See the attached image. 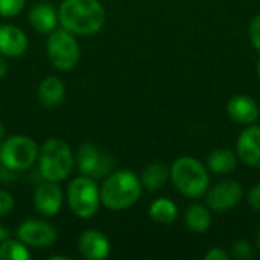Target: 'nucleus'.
Here are the masks:
<instances>
[{
  "instance_id": "nucleus-1",
  "label": "nucleus",
  "mask_w": 260,
  "mask_h": 260,
  "mask_svg": "<svg viewBox=\"0 0 260 260\" xmlns=\"http://www.w3.org/2000/svg\"><path fill=\"white\" fill-rule=\"evenodd\" d=\"M59 20L66 30L78 35L96 34L105 23V11L98 0H64Z\"/></svg>"
},
{
  "instance_id": "nucleus-2",
  "label": "nucleus",
  "mask_w": 260,
  "mask_h": 260,
  "mask_svg": "<svg viewBox=\"0 0 260 260\" xmlns=\"http://www.w3.org/2000/svg\"><path fill=\"white\" fill-rule=\"evenodd\" d=\"M140 195L142 181L131 171H119L113 174L101 189V200L111 210L131 207L139 201Z\"/></svg>"
},
{
  "instance_id": "nucleus-3",
  "label": "nucleus",
  "mask_w": 260,
  "mask_h": 260,
  "mask_svg": "<svg viewBox=\"0 0 260 260\" xmlns=\"http://www.w3.org/2000/svg\"><path fill=\"white\" fill-rule=\"evenodd\" d=\"M174 186L187 198H201L209 189V172L193 157L178 158L171 169Z\"/></svg>"
},
{
  "instance_id": "nucleus-4",
  "label": "nucleus",
  "mask_w": 260,
  "mask_h": 260,
  "mask_svg": "<svg viewBox=\"0 0 260 260\" xmlns=\"http://www.w3.org/2000/svg\"><path fill=\"white\" fill-rule=\"evenodd\" d=\"M73 168V157L70 148L58 140L50 139L43 145L40 154V172L47 181H61L67 178Z\"/></svg>"
},
{
  "instance_id": "nucleus-5",
  "label": "nucleus",
  "mask_w": 260,
  "mask_h": 260,
  "mask_svg": "<svg viewBox=\"0 0 260 260\" xmlns=\"http://www.w3.org/2000/svg\"><path fill=\"white\" fill-rule=\"evenodd\" d=\"M101 193L93 178L79 177L69 186V204L79 218H91L99 210Z\"/></svg>"
},
{
  "instance_id": "nucleus-6",
  "label": "nucleus",
  "mask_w": 260,
  "mask_h": 260,
  "mask_svg": "<svg viewBox=\"0 0 260 260\" xmlns=\"http://www.w3.org/2000/svg\"><path fill=\"white\" fill-rule=\"evenodd\" d=\"M37 145L24 136H14L0 146V161L9 171H23L32 166L37 158Z\"/></svg>"
},
{
  "instance_id": "nucleus-7",
  "label": "nucleus",
  "mask_w": 260,
  "mask_h": 260,
  "mask_svg": "<svg viewBox=\"0 0 260 260\" xmlns=\"http://www.w3.org/2000/svg\"><path fill=\"white\" fill-rule=\"evenodd\" d=\"M47 55L56 69L72 70L79 61V46L69 30H53L47 41Z\"/></svg>"
},
{
  "instance_id": "nucleus-8",
  "label": "nucleus",
  "mask_w": 260,
  "mask_h": 260,
  "mask_svg": "<svg viewBox=\"0 0 260 260\" xmlns=\"http://www.w3.org/2000/svg\"><path fill=\"white\" fill-rule=\"evenodd\" d=\"M78 166L85 177L102 178L113 169L114 161L107 152L91 143H87L82 145L78 152Z\"/></svg>"
},
{
  "instance_id": "nucleus-9",
  "label": "nucleus",
  "mask_w": 260,
  "mask_h": 260,
  "mask_svg": "<svg viewBox=\"0 0 260 260\" xmlns=\"http://www.w3.org/2000/svg\"><path fill=\"white\" fill-rule=\"evenodd\" d=\"M244 197V189L238 181L225 180L216 184L207 195V206L218 213L236 207Z\"/></svg>"
},
{
  "instance_id": "nucleus-10",
  "label": "nucleus",
  "mask_w": 260,
  "mask_h": 260,
  "mask_svg": "<svg viewBox=\"0 0 260 260\" xmlns=\"http://www.w3.org/2000/svg\"><path fill=\"white\" fill-rule=\"evenodd\" d=\"M17 236L21 242L27 244V245H32V247H40V248H44V247H50L55 239H56V232L55 229L47 224V222H43V221H35V219H30V221H26L23 222L18 230H17Z\"/></svg>"
},
{
  "instance_id": "nucleus-11",
  "label": "nucleus",
  "mask_w": 260,
  "mask_h": 260,
  "mask_svg": "<svg viewBox=\"0 0 260 260\" xmlns=\"http://www.w3.org/2000/svg\"><path fill=\"white\" fill-rule=\"evenodd\" d=\"M236 149L239 158L245 165L260 168V126L245 128L236 142Z\"/></svg>"
},
{
  "instance_id": "nucleus-12",
  "label": "nucleus",
  "mask_w": 260,
  "mask_h": 260,
  "mask_svg": "<svg viewBox=\"0 0 260 260\" xmlns=\"http://www.w3.org/2000/svg\"><path fill=\"white\" fill-rule=\"evenodd\" d=\"M34 204L41 215L55 216L62 206V192L53 181L46 183L37 189Z\"/></svg>"
},
{
  "instance_id": "nucleus-13",
  "label": "nucleus",
  "mask_w": 260,
  "mask_h": 260,
  "mask_svg": "<svg viewBox=\"0 0 260 260\" xmlns=\"http://www.w3.org/2000/svg\"><path fill=\"white\" fill-rule=\"evenodd\" d=\"M227 111L235 122L242 125L254 123L259 119V107L256 101L247 94L233 96L227 104Z\"/></svg>"
},
{
  "instance_id": "nucleus-14",
  "label": "nucleus",
  "mask_w": 260,
  "mask_h": 260,
  "mask_svg": "<svg viewBox=\"0 0 260 260\" xmlns=\"http://www.w3.org/2000/svg\"><path fill=\"white\" fill-rule=\"evenodd\" d=\"M79 251L88 260L105 259L110 254V242L98 230H87L79 238Z\"/></svg>"
},
{
  "instance_id": "nucleus-15",
  "label": "nucleus",
  "mask_w": 260,
  "mask_h": 260,
  "mask_svg": "<svg viewBox=\"0 0 260 260\" xmlns=\"http://www.w3.org/2000/svg\"><path fill=\"white\" fill-rule=\"evenodd\" d=\"M27 47L26 35L21 29L6 24L0 26V55L20 56Z\"/></svg>"
},
{
  "instance_id": "nucleus-16",
  "label": "nucleus",
  "mask_w": 260,
  "mask_h": 260,
  "mask_svg": "<svg viewBox=\"0 0 260 260\" xmlns=\"http://www.w3.org/2000/svg\"><path fill=\"white\" fill-rule=\"evenodd\" d=\"M64 94H66V87H64L62 81L58 79L56 76L46 78L41 82L40 90H38L40 101L47 108H53V107L59 105L64 99Z\"/></svg>"
},
{
  "instance_id": "nucleus-17",
  "label": "nucleus",
  "mask_w": 260,
  "mask_h": 260,
  "mask_svg": "<svg viewBox=\"0 0 260 260\" xmlns=\"http://www.w3.org/2000/svg\"><path fill=\"white\" fill-rule=\"evenodd\" d=\"M29 21L34 26V29H37L41 34L53 32V29L56 27V14H55V9L50 5H47V3L37 5V6H34L30 9Z\"/></svg>"
},
{
  "instance_id": "nucleus-18",
  "label": "nucleus",
  "mask_w": 260,
  "mask_h": 260,
  "mask_svg": "<svg viewBox=\"0 0 260 260\" xmlns=\"http://www.w3.org/2000/svg\"><path fill=\"white\" fill-rule=\"evenodd\" d=\"M207 165L216 174H230L238 166V157L227 148H218L209 154Z\"/></svg>"
},
{
  "instance_id": "nucleus-19",
  "label": "nucleus",
  "mask_w": 260,
  "mask_h": 260,
  "mask_svg": "<svg viewBox=\"0 0 260 260\" xmlns=\"http://www.w3.org/2000/svg\"><path fill=\"white\" fill-rule=\"evenodd\" d=\"M184 219L187 229L193 233H204L209 230L212 224L210 212L201 204H192L190 207H187Z\"/></svg>"
},
{
  "instance_id": "nucleus-20",
  "label": "nucleus",
  "mask_w": 260,
  "mask_h": 260,
  "mask_svg": "<svg viewBox=\"0 0 260 260\" xmlns=\"http://www.w3.org/2000/svg\"><path fill=\"white\" fill-rule=\"evenodd\" d=\"M169 177V171L161 163H151L142 174V186H145L148 190L154 192L161 189Z\"/></svg>"
},
{
  "instance_id": "nucleus-21",
  "label": "nucleus",
  "mask_w": 260,
  "mask_h": 260,
  "mask_svg": "<svg viewBox=\"0 0 260 260\" xmlns=\"http://www.w3.org/2000/svg\"><path fill=\"white\" fill-rule=\"evenodd\" d=\"M177 215H178L177 206L168 198H158L149 207V216L154 221L165 224V225L172 224L177 219Z\"/></svg>"
},
{
  "instance_id": "nucleus-22",
  "label": "nucleus",
  "mask_w": 260,
  "mask_h": 260,
  "mask_svg": "<svg viewBox=\"0 0 260 260\" xmlns=\"http://www.w3.org/2000/svg\"><path fill=\"white\" fill-rule=\"evenodd\" d=\"M30 253L21 242L3 241L0 245V260H29Z\"/></svg>"
},
{
  "instance_id": "nucleus-23",
  "label": "nucleus",
  "mask_w": 260,
  "mask_h": 260,
  "mask_svg": "<svg viewBox=\"0 0 260 260\" xmlns=\"http://www.w3.org/2000/svg\"><path fill=\"white\" fill-rule=\"evenodd\" d=\"M253 256H254L253 254V248H251V245L248 242L238 241V242L233 244V247H232V256L230 257L238 260H247L251 259Z\"/></svg>"
},
{
  "instance_id": "nucleus-24",
  "label": "nucleus",
  "mask_w": 260,
  "mask_h": 260,
  "mask_svg": "<svg viewBox=\"0 0 260 260\" xmlns=\"http://www.w3.org/2000/svg\"><path fill=\"white\" fill-rule=\"evenodd\" d=\"M24 2L26 0H0V15L3 17L17 15L23 9Z\"/></svg>"
},
{
  "instance_id": "nucleus-25",
  "label": "nucleus",
  "mask_w": 260,
  "mask_h": 260,
  "mask_svg": "<svg viewBox=\"0 0 260 260\" xmlns=\"http://www.w3.org/2000/svg\"><path fill=\"white\" fill-rule=\"evenodd\" d=\"M250 38L253 46L260 52V14L256 15L250 24Z\"/></svg>"
},
{
  "instance_id": "nucleus-26",
  "label": "nucleus",
  "mask_w": 260,
  "mask_h": 260,
  "mask_svg": "<svg viewBox=\"0 0 260 260\" xmlns=\"http://www.w3.org/2000/svg\"><path fill=\"white\" fill-rule=\"evenodd\" d=\"M12 209H14V200H12V197L8 192L0 190V216L8 215Z\"/></svg>"
},
{
  "instance_id": "nucleus-27",
  "label": "nucleus",
  "mask_w": 260,
  "mask_h": 260,
  "mask_svg": "<svg viewBox=\"0 0 260 260\" xmlns=\"http://www.w3.org/2000/svg\"><path fill=\"white\" fill-rule=\"evenodd\" d=\"M204 259L206 260H229L230 259V254L225 251V250H222V248H210L207 253H206V256H204Z\"/></svg>"
},
{
  "instance_id": "nucleus-28",
  "label": "nucleus",
  "mask_w": 260,
  "mask_h": 260,
  "mask_svg": "<svg viewBox=\"0 0 260 260\" xmlns=\"http://www.w3.org/2000/svg\"><path fill=\"white\" fill-rule=\"evenodd\" d=\"M248 203L256 209V210H260V184H256L250 193H248Z\"/></svg>"
},
{
  "instance_id": "nucleus-29",
  "label": "nucleus",
  "mask_w": 260,
  "mask_h": 260,
  "mask_svg": "<svg viewBox=\"0 0 260 260\" xmlns=\"http://www.w3.org/2000/svg\"><path fill=\"white\" fill-rule=\"evenodd\" d=\"M6 69H8V64H6V61L0 56V78H3V76H5Z\"/></svg>"
},
{
  "instance_id": "nucleus-30",
  "label": "nucleus",
  "mask_w": 260,
  "mask_h": 260,
  "mask_svg": "<svg viewBox=\"0 0 260 260\" xmlns=\"http://www.w3.org/2000/svg\"><path fill=\"white\" fill-rule=\"evenodd\" d=\"M6 239H8V232L3 227H0V242H3Z\"/></svg>"
},
{
  "instance_id": "nucleus-31",
  "label": "nucleus",
  "mask_w": 260,
  "mask_h": 260,
  "mask_svg": "<svg viewBox=\"0 0 260 260\" xmlns=\"http://www.w3.org/2000/svg\"><path fill=\"white\" fill-rule=\"evenodd\" d=\"M256 247H257V250H259L260 253V229L257 230V235H256Z\"/></svg>"
},
{
  "instance_id": "nucleus-32",
  "label": "nucleus",
  "mask_w": 260,
  "mask_h": 260,
  "mask_svg": "<svg viewBox=\"0 0 260 260\" xmlns=\"http://www.w3.org/2000/svg\"><path fill=\"white\" fill-rule=\"evenodd\" d=\"M3 136H5V131H3V126L0 123V139H3Z\"/></svg>"
},
{
  "instance_id": "nucleus-33",
  "label": "nucleus",
  "mask_w": 260,
  "mask_h": 260,
  "mask_svg": "<svg viewBox=\"0 0 260 260\" xmlns=\"http://www.w3.org/2000/svg\"><path fill=\"white\" fill-rule=\"evenodd\" d=\"M257 75H259V79H260V59L257 61Z\"/></svg>"
}]
</instances>
